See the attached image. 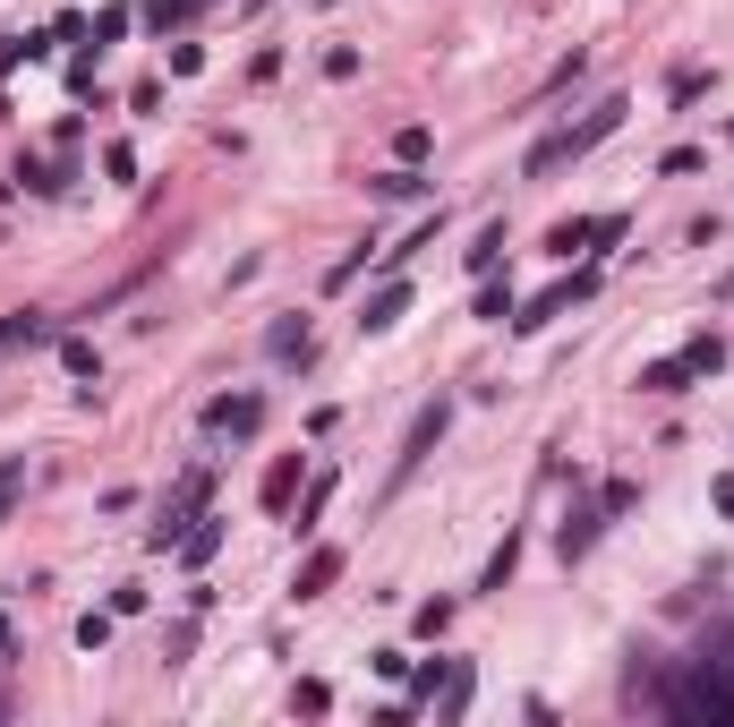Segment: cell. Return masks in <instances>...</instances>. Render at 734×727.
<instances>
[{
    "label": "cell",
    "mask_w": 734,
    "mask_h": 727,
    "mask_svg": "<svg viewBox=\"0 0 734 727\" xmlns=\"http://www.w3.org/2000/svg\"><path fill=\"white\" fill-rule=\"evenodd\" d=\"M615 129H624V95H607L598 112H589V120H581V129H555V137H546L539 155H530V180H546V171H564L573 155H589V146H598V137H615Z\"/></svg>",
    "instance_id": "6da1fadb"
},
{
    "label": "cell",
    "mask_w": 734,
    "mask_h": 727,
    "mask_svg": "<svg viewBox=\"0 0 734 727\" xmlns=\"http://www.w3.org/2000/svg\"><path fill=\"white\" fill-rule=\"evenodd\" d=\"M445 420H453V402L436 394V402H427V411L411 420V436H402V463H393V480H411V471L427 463V454H436V436H445Z\"/></svg>",
    "instance_id": "7a4b0ae2"
},
{
    "label": "cell",
    "mask_w": 734,
    "mask_h": 727,
    "mask_svg": "<svg viewBox=\"0 0 734 727\" xmlns=\"http://www.w3.org/2000/svg\"><path fill=\"white\" fill-rule=\"evenodd\" d=\"M205 488H214V480H205V471H189V480L171 488V505L155 514V530H146V539H155V548H171V539H180V523H189L196 505H205Z\"/></svg>",
    "instance_id": "3957f363"
},
{
    "label": "cell",
    "mask_w": 734,
    "mask_h": 727,
    "mask_svg": "<svg viewBox=\"0 0 734 727\" xmlns=\"http://www.w3.org/2000/svg\"><path fill=\"white\" fill-rule=\"evenodd\" d=\"M256 420H265L256 394H214L205 402V436H256Z\"/></svg>",
    "instance_id": "277c9868"
},
{
    "label": "cell",
    "mask_w": 734,
    "mask_h": 727,
    "mask_svg": "<svg viewBox=\"0 0 734 727\" xmlns=\"http://www.w3.org/2000/svg\"><path fill=\"white\" fill-rule=\"evenodd\" d=\"M589 283H598V274H573V283H555V292H539L530 308H521V317H512V326H521V334H539L546 317H564L573 299H589Z\"/></svg>",
    "instance_id": "5b68a950"
},
{
    "label": "cell",
    "mask_w": 734,
    "mask_h": 727,
    "mask_svg": "<svg viewBox=\"0 0 734 727\" xmlns=\"http://www.w3.org/2000/svg\"><path fill=\"white\" fill-rule=\"evenodd\" d=\"M342 565H351V557H342V548H317V557H308V565H299V573H290V591H299V599H325V591H333V582H342Z\"/></svg>",
    "instance_id": "8992f818"
},
{
    "label": "cell",
    "mask_w": 734,
    "mask_h": 727,
    "mask_svg": "<svg viewBox=\"0 0 734 727\" xmlns=\"http://www.w3.org/2000/svg\"><path fill=\"white\" fill-rule=\"evenodd\" d=\"M402 308H411V283H376V292H368V308H359V334H384Z\"/></svg>",
    "instance_id": "52a82bcc"
},
{
    "label": "cell",
    "mask_w": 734,
    "mask_h": 727,
    "mask_svg": "<svg viewBox=\"0 0 734 727\" xmlns=\"http://www.w3.org/2000/svg\"><path fill=\"white\" fill-rule=\"evenodd\" d=\"M265 351H274V360H299V368H308V360H317V334H308V317H283V326L265 334Z\"/></svg>",
    "instance_id": "ba28073f"
},
{
    "label": "cell",
    "mask_w": 734,
    "mask_h": 727,
    "mask_svg": "<svg viewBox=\"0 0 734 727\" xmlns=\"http://www.w3.org/2000/svg\"><path fill=\"white\" fill-rule=\"evenodd\" d=\"M692 386V360H649L640 368V394H683Z\"/></svg>",
    "instance_id": "9c48e42d"
},
{
    "label": "cell",
    "mask_w": 734,
    "mask_h": 727,
    "mask_svg": "<svg viewBox=\"0 0 734 727\" xmlns=\"http://www.w3.org/2000/svg\"><path fill=\"white\" fill-rule=\"evenodd\" d=\"M214 548H223V523H214V514H196V530H180V557H189V565H205Z\"/></svg>",
    "instance_id": "30bf717a"
},
{
    "label": "cell",
    "mask_w": 734,
    "mask_h": 727,
    "mask_svg": "<svg viewBox=\"0 0 734 727\" xmlns=\"http://www.w3.org/2000/svg\"><path fill=\"white\" fill-rule=\"evenodd\" d=\"M325 505H333V471H317V480H308V496H299V523H290V530H299V539H308V530H317V514H325Z\"/></svg>",
    "instance_id": "8fae6325"
},
{
    "label": "cell",
    "mask_w": 734,
    "mask_h": 727,
    "mask_svg": "<svg viewBox=\"0 0 734 727\" xmlns=\"http://www.w3.org/2000/svg\"><path fill=\"white\" fill-rule=\"evenodd\" d=\"M683 360H692V377H717V368H726V334H692Z\"/></svg>",
    "instance_id": "7c38bea8"
},
{
    "label": "cell",
    "mask_w": 734,
    "mask_h": 727,
    "mask_svg": "<svg viewBox=\"0 0 734 727\" xmlns=\"http://www.w3.org/2000/svg\"><path fill=\"white\" fill-rule=\"evenodd\" d=\"M61 368H68V377H103V351L86 343V334H68V343H61Z\"/></svg>",
    "instance_id": "4fadbf2b"
},
{
    "label": "cell",
    "mask_w": 734,
    "mask_h": 727,
    "mask_svg": "<svg viewBox=\"0 0 734 727\" xmlns=\"http://www.w3.org/2000/svg\"><path fill=\"white\" fill-rule=\"evenodd\" d=\"M0 343H52V326L34 308H18V317H0Z\"/></svg>",
    "instance_id": "5bb4252c"
},
{
    "label": "cell",
    "mask_w": 734,
    "mask_h": 727,
    "mask_svg": "<svg viewBox=\"0 0 734 727\" xmlns=\"http://www.w3.org/2000/svg\"><path fill=\"white\" fill-rule=\"evenodd\" d=\"M376 198H427V180H418L411 164H402V171H376Z\"/></svg>",
    "instance_id": "9a60e30c"
},
{
    "label": "cell",
    "mask_w": 734,
    "mask_h": 727,
    "mask_svg": "<svg viewBox=\"0 0 734 727\" xmlns=\"http://www.w3.org/2000/svg\"><path fill=\"white\" fill-rule=\"evenodd\" d=\"M512 565H521V539H504V548L487 557V582H479V591H504V582H512Z\"/></svg>",
    "instance_id": "2e32d148"
},
{
    "label": "cell",
    "mask_w": 734,
    "mask_h": 727,
    "mask_svg": "<svg viewBox=\"0 0 734 727\" xmlns=\"http://www.w3.org/2000/svg\"><path fill=\"white\" fill-rule=\"evenodd\" d=\"M496 257H504V223H487L479 249H470V274H496Z\"/></svg>",
    "instance_id": "e0dca14e"
},
{
    "label": "cell",
    "mask_w": 734,
    "mask_h": 727,
    "mask_svg": "<svg viewBox=\"0 0 734 727\" xmlns=\"http://www.w3.org/2000/svg\"><path fill=\"white\" fill-rule=\"evenodd\" d=\"M546 249H555V257H573V249H589V223H581V214H573V223H555V232H546Z\"/></svg>",
    "instance_id": "ac0fdd59"
},
{
    "label": "cell",
    "mask_w": 734,
    "mask_h": 727,
    "mask_svg": "<svg viewBox=\"0 0 734 727\" xmlns=\"http://www.w3.org/2000/svg\"><path fill=\"white\" fill-rule=\"evenodd\" d=\"M427 146H436V129H418V120H411V129H393V155H402V164H418Z\"/></svg>",
    "instance_id": "d6986e66"
},
{
    "label": "cell",
    "mask_w": 734,
    "mask_h": 727,
    "mask_svg": "<svg viewBox=\"0 0 734 727\" xmlns=\"http://www.w3.org/2000/svg\"><path fill=\"white\" fill-rule=\"evenodd\" d=\"M479 317H487V326H504V317H512V283H487V292H479Z\"/></svg>",
    "instance_id": "ffe728a7"
},
{
    "label": "cell",
    "mask_w": 734,
    "mask_h": 727,
    "mask_svg": "<svg viewBox=\"0 0 734 727\" xmlns=\"http://www.w3.org/2000/svg\"><path fill=\"white\" fill-rule=\"evenodd\" d=\"M453 625V599H427V608H418V633H427V642H436V633Z\"/></svg>",
    "instance_id": "44dd1931"
},
{
    "label": "cell",
    "mask_w": 734,
    "mask_h": 727,
    "mask_svg": "<svg viewBox=\"0 0 734 727\" xmlns=\"http://www.w3.org/2000/svg\"><path fill=\"white\" fill-rule=\"evenodd\" d=\"M18 180H26L34 198H52V189H61V171H52V164H18Z\"/></svg>",
    "instance_id": "7402d4cb"
},
{
    "label": "cell",
    "mask_w": 734,
    "mask_h": 727,
    "mask_svg": "<svg viewBox=\"0 0 734 727\" xmlns=\"http://www.w3.org/2000/svg\"><path fill=\"white\" fill-rule=\"evenodd\" d=\"M709 496H717V514H726V523H734V480H717V488H709Z\"/></svg>",
    "instance_id": "603a6c76"
},
{
    "label": "cell",
    "mask_w": 734,
    "mask_h": 727,
    "mask_svg": "<svg viewBox=\"0 0 734 727\" xmlns=\"http://www.w3.org/2000/svg\"><path fill=\"white\" fill-rule=\"evenodd\" d=\"M0 651H9V617H0Z\"/></svg>",
    "instance_id": "cb8c5ba5"
},
{
    "label": "cell",
    "mask_w": 734,
    "mask_h": 727,
    "mask_svg": "<svg viewBox=\"0 0 734 727\" xmlns=\"http://www.w3.org/2000/svg\"><path fill=\"white\" fill-rule=\"evenodd\" d=\"M325 9H333V0H325Z\"/></svg>",
    "instance_id": "d4e9b609"
}]
</instances>
